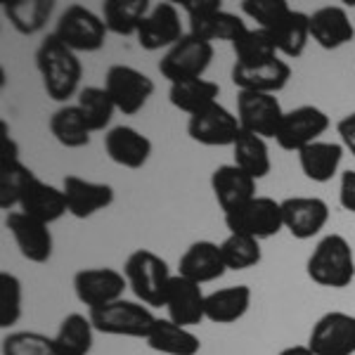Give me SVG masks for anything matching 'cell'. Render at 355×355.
<instances>
[{"label": "cell", "mask_w": 355, "mask_h": 355, "mask_svg": "<svg viewBox=\"0 0 355 355\" xmlns=\"http://www.w3.org/2000/svg\"><path fill=\"white\" fill-rule=\"evenodd\" d=\"M277 355H315L308 346H289L284 351H279Z\"/></svg>", "instance_id": "46"}, {"label": "cell", "mask_w": 355, "mask_h": 355, "mask_svg": "<svg viewBox=\"0 0 355 355\" xmlns=\"http://www.w3.org/2000/svg\"><path fill=\"white\" fill-rule=\"evenodd\" d=\"M279 204L284 227L296 239L315 237L329 220V206L320 197H289Z\"/></svg>", "instance_id": "18"}, {"label": "cell", "mask_w": 355, "mask_h": 355, "mask_svg": "<svg viewBox=\"0 0 355 355\" xmlns=\"http://www.w3.org/2000/svg\"><path fill=\"white\" fill-rule=\"evenodd\" d=\"M19 211L31 216V218L45 223V225H50V223L60 220L69 209H67L64 192L48 185V182L38 180V178H33L19 199Z\"/></svg>", "instance_id": "24"}, {"label": "cell", "mask_w": 355, "mask_h": 355, "mask_svg": "<svg viewBox=\"0 0 355 355\" xmlns=\"http://www.w3.org/2000/svg\"><path fill=\"white\" fill-rule=\"evenodd\" d=\"M190 33L204 38V41L214 43V41H230L234 43L239 36L246 33V24L242 21V17L218 10V12L204 17L199 21H190Z\"/></svg>", "instance_id": "36"}, {"label": "cell", "mask_w": 355, "mask_h": 355, "mask_svg": "<svg viewBox=\"0 0 355 355\" xmlns=\"http://www.w3.org/2000/svg\"><path fill=\"white\" fill-rule=\"evenodd\" d=\"M211 60H214V43L194 33H185L159 62V71L171 83L192 81L204 76V71L211 67Z\"/></svg>", "instance_id": "6"}, {"label": "cell", "mask_w": 355, "mask_h": 355, "mask_svg": "<svg viewBox=\"0 0 355 355\" xmlns=\"http://www.w3.org/2000/svg\"><path fill=\"white\" fill-rule=\"evenodd\" d=\"M50 133L55 135V140L62 147L78 150V147L88 145L93 130H90V125L85 121L83 112L78 110V105H64L50 116Z\"/></svg>", "instance_id": "34"}, {"label": "cell", "mask_w": 355, "mask_h": 355, "mask_svg": "<svg viewBox=\"0 0 355 355\" xmlns=\"http://www.w3.org/2000/svg\"><path fill=\"white\" fill-rule=\"evenodd\" d=\"M105 19L83 5H69L60 15L55 36L73 53H97L107 43Z\"/></svg>", "instance_id": "5"}, {"label": "cell", "mask_w": 355, "mask_h": 355, "mask_svg": "<svg viewBox=\"0 0 355 355\" xmlns=\"http://www.w3.org/2000/svg\"><path fill=\"white\" fill-rule=\"evenodd\" d=\"M234 64L237 67H261L277 60V45L268 28H246L244 36H239L232 43Z\"/></svg>", "instance_id": "31"}, {"label": "cell", "mask_w": 355, "mask_h": 355, "mask_svg": "<svg viewBox=\"0 0 355 355\" xmlns=\"http://www.w3.org/2000/svg\"><path fill=\"white\" fill-rule=\"evenodd\" d=\"M3 355H55L53 339L38 331H12L3 339Z\"/></svg>", "instance_id": "41"}, {"label": "cell", "mask_w": 355, "mask_h": 355, "mask_svg": "<svg viewBox=\"0 0 355 355\" xmlns=\"http://www.w3.org/2000/svg\"><path fill=\"white\" fill-rule=\"evenodd\" d=\"M289 3L287 0H244L242 3V12L254 19L259 28H275L279 19L289 12Z\"/></svg>", "instance_id": "42"}, {"label": "cell", "mask_w": 355, "mask_h": 355, "mask_svg": "<svg viewBox=\"0 0 355 355\" xmlns=\"http://www.w3.org/2000/svg\"><path fill=\"white\" fill-rule=\"evenodd\" d=\"M225 225L232 234H249L259 242L275 237L284 227L282 204L270 197H254L242 209L225 214Z\"/></svg>", "instance_id": "7"}, {"label": "cell", "mask_w": 355, "mask_h": 355, "mask_svg": "<svg viewBox=\"0 0 355 355\" xmlns=\"http://www.w3.org/2000/svg\"><path fill=\"white\" fill-rule=\"evenodd\" d=\"M308 277L320 287L343 289L355 279V256L346 237L331 232L320 239L308 259Z\"/></svg>", "instance_id": "2"}, {"label": "cell", "mask_w": 355, "mask_h": 355, "mask_svg": "<svg viewBox=\"0 0 355 355\" xmlns=\"http://www.w3.org/2000/svg\"><path fill=\"white\" fill-rule=\"evenodd\" d=\"M180 268L182 277L192 279L197 284H206V282H214L225 275L227 266L223 261V254H220V244L216 242H209V239H199L187 246V251L180 256Z\"/></svg>", "instance_id": "22"}, {"label": "cell", "mask_w": 355, "mask_h": 355, "mask_svg": "<svg viewBox=\"0 0 355 355\" xmlns=\"http://www.w3.org/2000/svg\"><path fill=\"white\" fill-rule=\"evenodd\" d=\"M78 110L83 112L85 121H88L90 130H105L112 123V116L116 112V105L112 102L110 93L105 88H97V85H88L78 93Z\"/></svg>", "instance_id": "38"}, {"label": "cell", "mask_w": 355, "mask_h": 355, "mask_svg": "<svg viewBox=\"0 0 355 355\" xmlns=\"http://www.w3.org/2000/svg\"><path fill=\"white\" fill-rule=\"evenodd\" d=\"M123 275L128 287L133 289L137 301L150 308H162L166 301V291L173 279L168 263L150 249H137L125 259Z\"/></svg>", "instance_id": "3"}, {"label": "cell", "mask_w": 355, "mask_h": 355, "mask_svg": "<svg viewBox=\"0 0 355 355\" xmlns=\"http://www.w3.org/2000/svg\"><path fill=\"white\" fill-rule=\"evenodd\" d=\"M291 67L284 60H272L261 67H232V83L239 90H251V93H268L275 95L289 83Z\"/></svg>", "instance_id": "25"}, {"label": "cell", "mask_w": 355, "mask_h": 355, "mask_svg": "<svg viewBox=\"0 0 355 355\" xmlns=\"http://www.w3.org/2000/svg\"><path fill=\"white\" fill-rule=\"evenodd\" d=\"M105 152L123 168H142L152 157V140L130 125H114L105 135Z\"/></svg>", "instance_id": "21"}, {"label": "cell", "mask_w": 355, "mask_h": 355, "mask_svg": "<svg viewBox=\"0 0 355 355\" xmlns=\"http://www.w3.org/2000/svg\"><path fill=\"white\" fill-rule=\"evenodd\" d=\"M187 133L194 142L206 147H232L237 142L242 125L237 114H232L220 102H214L206 110L192 114L187 121Z\"/></svg>", "instance_id": "9"}, {"label": "cell", "mask_w": 355, "mask_h": 355, "mask_svg": "<svg viewBox=\"0 0 355 355\" xmlns=\"http://www.w3.org/2000/svg\"><path fill=\"white\" fill-rule=\"evenodd\" d=\"M339 202L346 211L355 214V171H343L341 173Z\"/></svg>", "instance_id": "44"}, {"label": "cell", "mask_w": 355, "mask_h": 355, "mask_svg": "<svg viewBox=\"0 0 355 355\" xmlns=\"http://www.w3.org/2000/svg\"><path fill=\"white\" fill-rule=\"evenodd\" d=\"M329 128V116L320 107L303 105L291 112H284L282 123L277 128V145L287 152H301L303 147L320 140V135Z\"/></svg>", "instance_id": "10"}, {"label": "cell", "mask_w": 355, "mask_h": 355, "mask_svg": "<svg viewBox=\"0 0 355 355\" xmlns=\"http://www.w3.org/2000/svg\"><path fill=\"white\" fill-rule=\"evenodd\" d=\"M137 43L142 50H162V48H173L185 33H182L180 24V12L173 3H157L142 19L140 28H137Z\"/></svg>", "instance_id": "15"}, {"label": "cell", "mask_w": 355, "mask_h": 355, "mask_svg": "<svg viewBox=\"0 0 355 355\" xmlns=\"http://www.w3.org/2000/svg\"><path fill=\"white\" fill-rule=\"evenodd\" d=\"M21 318V282L12 272H0V327L8 329Z\"/></svg>", "instance_id": "40"}, {"label": "cell", "mask_w": 355, "mask_h": 355, "mask_svg": "<svg viewBox=\"0 0 355 355\" xmlns=\"http://www.w3.org/2000/svg\"><path fill=\"white\" fill-rule=\"evenodd\" d=\"M90 322H93L95 331L110 336H133V339H145L157 324V318L150 311V306L140 301H125L119 299L90 311Z\"/></svg>", "instance_id": "4"}, {"label": "cell", "mask_w": 355, "mask_h": 355, "mask_svg": "<svg viewBox=\"0 0 355 355\" xmlns=\"http://www.w3.org/2000/svg\"><path fill=\"white\" fill-rule=\"evenodd\" d=\"M147 346L164 355H197L202 351L199 336L168 318H157V324L147 336Z\"/></svg>", "instance_id": "27"}, {"label": "cell", "mask_w": 355, "mask_h": 355, "mask_svg": "<svg viewBox=\"0 0 355 355\" xmlns=\"http://www.w3.org/2000/svg\"><path fill=\"white\" fill-rule=\"evenodd\" d=\"M234 154V166L249 173L254 180H261L270 173L272 164H270V150H268L266 140L254 133H246L242 130L237 137V142L232 145Z\"/></svg>", "instance_id": "35"}, {"label": "cell", "mask_w": 355, "mask_h": 355, "mask_svg": "<svg viewBox=\"0 0 355 355\" xmlns=\"http://www.w3.org/2000/svg\"><path fill=\"white\" fill-rule=\"evenodd\" d=\"M105 90L110 93L119 112L125 114V116H133L154 95V81L147 73L137 71L128 64H114L107 71Z\"/></svg>", "instance_id": "8"}, {"label": "cell", "mask_w": 355, "mask_h": 355, "mask_svg": "<svg viewBox=\"0 0 355 355\" xmlns=\"http://www.w3.org/2000/svg\"><path fill=\"white\" fill-rule=\"evenodd\" d=\"M282 105L275 95L268 93H251L239 90L237 95V119L246 133H254L268 140L277 135V128L282 123Z\"/></svg>", "instance_id": "12"}, {"label": "cell", "mask_w": 355, "mask_h": 355, "mask_svg": "<svg viewBox=\"0 0 355 355\" xmlns=\"http://www.w3.org/2000/svg\"><path fill=\"white\" fill-rule=\"evenodd\" d=\"M211 190H214L216 202L223 209V214H232V211L242 209L244 204H249L254 197H259L256 194V180L234 164L218 166L214 171Z\"/></svg>", "instance_id": "20"}, {"label": "cell", "mask_w": 355, "mask_h": 355, "mask_svg": "<svg viewBox=\"0 0 355 355\" xmlns=\"http://www.w3.org/2000/svg\"><path fill=\"white\" fill-rule=\"evenodd\" d=\"M204 303L206 296L202 291V284L192 282L182 275H173L164 301V308L168 311V320L190 329L192 324H199L202 320H206Z\"/></svg>", "instance_id": "17"}, {"label": "cell", "mask_w": 355, "mask_h": 355, "mask_svg": "<svg viewBox=\"0 0 355 355\" xmlns=\"http://www.w3.org/2000/svg\"><path fill=\"white\" fill-rule=\"evenodd\" d=\"M355 28L348 19V12L339 5H324L311 15V38L324 50H339L351 43Z\"/></svg>", "instance_id": "23"}, {"label": "cell", "mask_w": 355, "mask_h": 355, "mask_svg": "<svg viewBox=\"0 0 355 355\" xmlns=\"http://www.w3.org/2000/svg\"><path fill=\"white\" fill-rule=\"evenodd\" d=\"M5 227L15 237V244L19 254L31 263H48L53 256V232L50 225L21 214V211H10L5 216Z\"/></svg>", "instance_id": "14"}, {"label": "cell", "mask_w": 355, "mask_h": 355, "mask_svg": "<svg viewBox=\"0 0 355 355\" xmlns=\"http://www.w3.org/2000/svg\"><path fill=\"white\" fill-rule=\"evenodd\" d=\"M180 8L187 12L190 21H199V19H204V17L223 10V3L220 0H182Z\"/></svg>", "instance_id": "43"}, {"label": "cell", "mask_w": 355, "mask_h": 355, "mask_svg": "<svg viewBox=\"0 0 355 355\" xmlns=\"http://www.w3.org/2000/svg\"><path fill=\"white\" fill-rule=\"evenodd\" d=\"M251 306V289L246 284H234L206 294L204 313L206 320L216 324H232L242 320Z\"/></svg>", "instance_id": "26"}, {"label": "cell", "mask_w": 355, "mask_h": 355, "mask_svg": "<svg viewBox=\"0 0 355 355\" xmlns=\"http://www.w3.org/2000/svg\"><path fill=\"white\" fill-rule=\"evenodd\" d=\"M0 209L12 211V206H19V199L24 194L26 185L36 178L31 168H26L19 162L15 140L8 135V125L3 123V137H0Z\"/></svg>", "instance_id": "16"}, {"label": "cell", "mask_w": 355, "mask_h": 355, "mask_svg": "<svg viewBox=\"0 0 355 355\" xmlns=\"http://www.w3.org/2000/svg\"><path fill=\"white\" fill-rule=\"evenodd\" d=\"M150 10L152 5L147 0H107L102 5V19L107 31L116 36H133Z\"/></svg>", "instance_id": "32"}, {"label": "cell", "mask_w": 355, "mask_h": 355, "mask_svg": "<svg viewBox=\"0 0 355 355\" xmlns=\"http://www.w3.org/2000/svg\"><path fill=\"white\" fill-rule=\"evenodd\" d=\"M308 348L315 355H353L355 353V315L324 313L311 329Z\"/></svg>", "instance_id": "13"}, {"label": "cell", "mask_w": 355, "mask_h": 355, "mask_svg": "<svg viewBox=\"0 0 355 355\" xmlns=\"http://www.w3.org/2000/svg\"><path fill=\"white\" fill-rule=\"evenodd\" d=\"M93 322L81 313H71L62 320L60 329L53 336L55 355H88L93 348Z\"/></svg>", "instance_id": "30"}, {"label": "cell", "mask_w": 355, "mask_h": 355, "mask_svg": "<svg viewBox=\"0 0 355 355\" xmlns=\"http://www.w3.org/2000/svg\"><path fill=\"white\" fill-rule=\"evenodd\" d=\"M125 287H128L125 275L114 270V268H83L73 275L76 299L85 303L90 311L123 299Z\"/></svg>", "instance_id": "11"}, {"label": "cell", "mask_w": 355, "mask_h": 355, "mask_svg": "<svg viewBox=\"0 0 355 355\" xmlns=\"http://www.w3.org/2000/svg\"><path fill=\"white\" fill-rule=\"evenodd\" d=\"M270 33L275 38V45H277V53L296 60V57L303 55L308 41H311V15L289 10L275 24V28H270Z\"/></svg>", "instance_id": "29"}, {"label": "cell", "mask_w": 355, "mask_h": 355, "mask_svg": "<svg viewBox=\"0 0 355 355\" xmlns=\"http://www.w3.org/2000/svg\"><path fill=\"white\" fill-rule=\"evenodd\" d=\"M62 192L67 197V209L73 218H90L97 211H105L114 204V187L107 182H90L78 175H64Z\"/></svg>", "instance_id": "19"}, {"label": "cell", "mask_w": 355, "mask_h": 355, "mask_svg": "<svg viewBox=\"0 0 355 355\" xmlns=\"http://www.w3.org/2000/svg\"><path fill=\"white\" fill-rule=\"evenodd\" d=\"M220 254L227 270H249L261 263V242L249 234H227L220 242Z\"/></svg>", "instance_id": "39"}, {"label": "cell", "mask_w": 355, "mask_h": 355, "mask_svg": "<svg viewBox=\"0 0 355 355\" xmlns=\"http://www.w3.org/2000/svg\"><path fill=\"white\" fill-rule=\"evenodd\" d=\"M55 3L50 0H17V3H5V15H8L10 24H12L17 31L24 33V36H33L45 26V21L53 15Z\"/></svg>", "instance_id": "37"}, {"label": "cell", "mask_w": 355, "mask_h": 355, "mask_svg": "<svg viewBox=\"0 0 355 355\" xmlns=\"http://www.w3.org/2000/svg\"><path fill=\"white\" fill-rule=\"evenodd\" d=\"M36 67L41 71L43 88L50 100L67 102L73 97L83 78V64L73 50H69L55 33H48L36 50Z\"/></svg>", "instance_id": "1"}, {"label": "cell", "mask_w": 355, "mask_h": 355, "mask_svg": "<svg viewBox=\"0 0 355 355\" xmlns=\"http://www.w3.org/2000/svg\"><path fill=\"white\" fill-rule=\"evenodd\" d=\"M343 145L339 142H313V145L303 147L299 152V164L301 171L308 180L313 182H329L336 175L343 159Z\"/></svg>", "instance_id": "28"}, {"label": "cell", "mask_w": 355, "mask_h": 355, "mask_svg": "<svg viewBox=\"0 0 355 355\" xmlns=\"http://www.w3.org/2000/svg\"><path fill=\"white\" fill-rule=\"evenodd\" d=\"M220 88L218 83L206 81V78H192V81H180V83H171L168 90V100L175 110L185 112V114H197L211 107L214 102H218Z\"/></svg>", "instance_id": "33"}, {"label": "cell", "mask_w": 355, "mask_h": 355, "mask_svg": "<svg viewBox=\"0 0 355 355\" xmlns=\"http://www.w3.org/2000/svg\"><path fill=\"white\" fill-rule=\"evenodd\" d=\"M336 133L341 135L343 150H348L355 157V112L341 119L339 125H336Z\"/></svg>", "instance_id": "45"}]
</instances>
